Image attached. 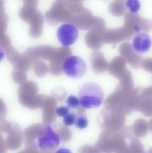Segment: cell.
<instances>
[{"label": "cell", "mask_w": 152, "mask_h": 153, "mask_svg": "<svg viewBox=\"0 0 152 153\" xmlns=\"http://www.w3.org/2000/svg\"><path fill=\"white\" fill-rule=\"evenodd\" d=\"M79 96L80 105L85 109L100 107L104 98L101 87L94 82H87L83 84L79 89Z\"/></svg>", "instance_id": "6da1fadb"}, {"label": "cell", "mask_w": 152, "mask_h": 153, "mask_svg": "<svg viewBox=\"0 0 152 153\" xmlns=\"http://www.w3.org/2000/svg\"><path fill=\"white\" fill-rule=\"evenodd\" d=\"M36 140L37 141L35 143H30L35 145L40 152L53 153L59 144L60 138L51 126L48 125L44 126L42 132Z\"/></svg>", "instance_id": "7a4b0ae2"}, {"label": "cell", "mask_w": 152, "mask_h": 153, "mask_svg": "<svg viewBox=\"0 0 152 153\" xmlns=\"http://www.w3.org/2000/svg\"><path fill=\"white\" fill-rule=\"evenodd\" d=\"M73 15L66 8L63 1L54 2L45 13L47 22L51 25L59 22H71Z\"/></svg>", "instance_id": "3957f363"}, {"label": "cell", "mask_w": 152, "mask_h": 153, "mask_svg": "<svg viewBox=\"0 0 152 153\" xmlns=\"http://www.w3.org/2000/svg\"><path fill=\"white\" fill-rule=\"evenodd\" d=\"M19 16L22 20L30 24V30L32 34L41 32L43 24V17L36 8L24 5L20 10Z\"/></svg>", "instance_id": "277c9868"}, {"label": "cell", "mask_w": 152, "mask_h": 153, "mask_svg": "<svg viewBox=\"0 0 152 153\" xmlns=\"http://www.w3.org/2000/svg\"><path fill=\"white\" fill-rule=\"evenodd\" d=\"M63 72L68 77L78 79L84 76L87 71V65L84 59L77 56H72L63 63Z\"/></svg>", "instance_id": "5b68a950"}, {"label": "cell", "mask_w": 152, "mask_h": 153, "mask_svg": "<svg viewBox=\"0 0 152 153\" xmlns=\"http://www.w3.org/2000/svg\"><path fill=\"white\" fill-rule=\"evenodd\" d=\"M57 37L59 42L63 46H69L76 41L78 37V30L74 24L65 23L58 29Z\"/></svg>", "instance_id": "8992f818"}, {"label": "cell", "mask_w": 152, "mask_h": 153, "mask_svg": "<svg viewBox=\"0 0 152 153\" xmlns=\"http://www.w3.org/2000/svg\"><path fill=\"white\" fill-rule=\"evenodd\" d=\"M152 39L147 33L141 32L137 34L133 39V49L139 54L144 53L148 52L152 46Z\"/></svg>", "instance_id": "52a82bcc"}, {"label": "cell", "mask_w": 152, "mask_h": 153, "mask_svg": "<svg viewBox=\"0 0 152 153\" xmlns=\"http://www.w3.org/2000/svg\"><path fill=\"white\" fill-rule=\"evenodd\" d=\"M3 132H7L8 133L6 141L1 137V139L4 142L7 149L12 151H16L18 149L23 142V136L20 129L16 128L10 130L7 128L4 129Z\"/></svg>", "instance_id": "ba28073f"}, {"label": "cell", "mask_w": 152, "mask_h": 153, "mask_svg": "<svg viewBox=\"0 0 152 153\" xmlns=\"http://www.w3.org/2000/svg\"><path fill=\"white\" fill-rule=\"evenodd\" d=\"M94 19L92 18L91 12L87 9H85L80 13L73 15L71 23L79 28L84 29L93 22Z\"/></svg>", "instance_id": "9c48e42d"}, {"label": "cell", "mask_w": 152, "mask_h": 153, "mask_svg": "<svg viewBox=\"0 0 152 153\" xmlns=\"http://www.w3.org/2000/svg\"><path fill=\"white\" fill-rule=\"evenodd\" d=\"M55 132L59 136L61 141L63 143L69 142L72 138V134L71 131L66 127H59V126L54 127Z\"/></svg>", "instance_id": "30bf717a"}, {"label": "cell", "mask_w": 152, "mask_h": 153, "mask_svg": "<svg viewBox=\"0 0 152 153\" xmlns=\"http://www.w3.org/2000/svg\"><path fill=\"white\" fill-rule=\"evenodd\" d=\"M88 119L84 113H79L78 116H77L75 124L79 129H83L86 128L88 126Z\"/></svg>", "instance_id": "8fae6325"}, {"label": "cell", "mask_w": 152, "mask_h": 153, "mask_svg": "<svg viewBox=\"0 0 152 153\" xmlns=\"http://www.w3.org/2000/svg\"><path fill=\"white\" fill-rule=\"evenodd\" d=\"M126 7L129 12L135 13L140 10L141 4L139 0H127L126 3Z\"/></svg>", "instance_id": "7c38bea8"}, {"label": "cell", "mask_w": 152, "mask_h": 153, "mask_svg": "<svg viewBox=\"0 0 152 153\" xmlns=\"http://www.w3.org/2000/svg\"><path fill=\"white\" fill-rule=\"evenodd\" d=\"M67 106L69 108L75 109L79 108L80 106V101L76 96L71 95L69 96L66 100Z\"/></svg>", "instance_id": "4fadbf2b"}, {"label": "cell", "mask_w": 152, "mask_h": 153, "mask_svg": "<svg viewBox=\"0 0 152 153\" xmlns=\"http://www.w3.org/2000/svg\"><path fill=\"white\" fill-rule=\"evenodd\" d=\"M76 117L77 115L75 113H69L63 117V123L66 126H72L75 124Z\"/></svg>", "instance_id": "5bb4252c"}, {"label": "cell", "mask_w": 152, "mask_h": 153, "mask_svg": "<svg viewBox=\"0 0 152 153\" xmlns=\"http://www.w3.org/2000/svg\"><path fill=\"white\" fill-rule=\"evenodd\" d=\"M69 111L70 108L68 106H61L56 109L55 113L59 117H64L69 113Z\"/></svg>", "instance_id": "9a60e30c"}, {"label": "cell", "mask_w": 152, "mask_h": 153, "mask_svg": "<svg viewBox=\"0 0 152 153\" xmlns=\"http://www.w3.org/2000/svg\"><path fill=\"white\" fill-rule=\"evenodd\" d=\"M24 6L37 8L38 6V0H23Z\"/></svg>", "instance_id": "2e32d148"}, {"label": "cell", "mask_w": 152, "mask_h": 153, "mask_svg": "<svg viewBox=\"0 0 152 153\" xmlns=\"http://www.w3.org/2000/svg\"><path fill=\"white\" fill-rule=\"evenodd\" d=\"M55 153H72V152L69 149L61 148L59 149Z\"/></svg>", "instance_id": "e0dca14e"}, {"label": "cell", "mask_w": 152, "mask_h": 153, "mask_svg": "<svg viewBox=\"0 0 152 153\" xmlns=\"http://www.w3.org/2000/svg\"><path fill=\"white\" fill-rule=\"evenodd\" d=\"M67 1H69L71 2H80L83 1L84 0H67Z\"/></svg>", "instance_id": "ac0fdd59"}, {"label": "cell", "mask_w": 152, "mask_h": 153, "mask_svg": "<svg viewBox=\"0 0 152 153\" xmlns=\"http://www.w3.org/2000/svg\"><path fill=\"white\" fill-rule=\"evenodd\" d=\"M58 1H64V0H58Z\"/></svg>", "instance_id": "d6986e66"}]
</instances>
